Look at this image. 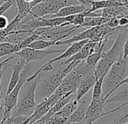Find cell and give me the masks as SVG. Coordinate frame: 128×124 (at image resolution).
<instances>
[{
    "mask_svg": "<svg viewBox=\"0 0 128 124\" xmlns=\"http://www.w3.org/2000/svg\"><path fill=\"white\" fill-rule=\"evenodd\" d=\"M41 79L42 75L40 73L33 80L26 82V86L24 84L20 92V95L18 97V102L9 116H25L29 117L32 115L37 105L36 101V92Z\"/></svg>",
    "mask_w": 128,
    "mask_h": 124,
    "instance_id": "6da1fadb",
    "label": "cell"
},
{
    "mask_svg": "<svg viewBox=\"0 0 128 124\" xmlns=\"http://www.w3.org/2000/svg\"><path fill=\"white\" fill-rule=\"evenodd\" d=\"M94 73V68L89 67L85 60H82L69 72L62 79L60 85L56 89L54 95L59 100L62 97L76 94V89L80 82L88 75Z\"/></svg>",
    "mask_w": 128,
    "mask_h": 124,
    "instance_id": "7a4b0ae2",
    "label": "cell"
},
{
    "mask_svg": "<svg viewBox=\"0 0 128 124\" xmlns=\"http://www.w3.org/2000/svg\"><path fill=\"white\" fill-rule=\"evenodd\" d=\"M108 77L102 85L101 98L105 100L118 89V85L128 76V57L124 58L122 53L112 64L108 71Z\"/></svg>",
    "mask_w": 128,
    "mask_h": 124,
    "instance_id": "3957f363",
    "label": "cell"
},
{
    "mask_svg": "<svg viewBox=\"0 0 128 124\" xmlns=\"http://www.w3.org/2000/svg\"><path fill=\"white\" fill-rule=\"evenodd\" d=\"M125 30L118 33L116 36L113 45L111 48L106 52H102V57L94 68V75L96 80L103 74L108 73L109 68L114 62L118 58L119 55L122 53V48L125 41Z\"/></svg>",
    "mask_w": 128,
    "mask_h": 124,
    "instance_id": "277c9868",
    "label": "cell"
},
{
    "mask_svg": "<svg viewBox=\"0 0 128 124\" xmlns=\"http://www.w3.org/2000/svg\"><path fill=\"white\" fill-rule=\"evenodd\" d=\"M30 68L28 66V64H26L24 68L22 69L20 72V80L16 85V86L13 89V90L8 95H6L4 96V116L1 124H3V122L6 121L7 118L9 117L12 110L15 107L18 99L20 95V92L21 90V88L23 87L24 84L26 82L27 78L29 77L30 73Z\"/></svg>",
    "mask_w": 128,
    "mask_h": 124,
    "instance_id": "5b68a950",
    "label": "cell"
},
{
    "mask_svg": "<svg viewBox=\"0 0 128 124\" xmlns=\"http://www.w3.org/2000/svg\"><path fill=\"white\" fill-rule=\"evenodd\" d=\"M79 27L78 26H72L71 27H67L66 26L62 27L53 26V27H38L36 29L33 33L42 37L43 39L52 40V41H60L62 39L66 38L73 31L76 30Z\"/></svg>",
    "mask_w": 128,
    "mask_h": 124,
    "instance_id": "8992f818",
    "label": "cell"
},
{
    "mask_svg": "<svg viewBox=\"0 0 128 124\" xmlns=\"http://www.w3.org/2000/svg\"><path fill=\"white\" fill-rule=\"evenodd\" d=\"M66 74L67 73L65 72L64 68L59 69L54 74L47 77L44 80L41 79V80L39 81V83H41V85L38 88V93L42 100L49 98L54 93L56 89L60 85L62 79Z\"/></svg>",
    "mask_w": 128,
    "mask_h": 124,
    "instance_id": "52a82bcc",
    "label": "cell"
},
{
    "mask_svg": "<svg viewBox=\"0 0 128 124\" xmlns=\"http://www.w3.org/2000/svg\"><path fill=\"white\" fill-rule=\"evenodd\" d=\"M66 6H69L68 0H46L33 6L30 15L34 18H44L56 14Z\"/></svg>",
    "mask_w": 128,
    "mask_h": 124,
    "instance_id": "ba28073f",
    "label": "cell"
},
{
    "mask_svg": "<svg viewBox=\"0 0 128 124\" xmlns=\"http://www.w3.org/2000/svg\"><path fill=\"white\" fill-rule=\"evenodd\" d=\"M96 44L97 42H93L89 41L85 45H84L78 51H77L76 54L72 55L66 60L61 62V65H66L69 64V65L66 68H64L65 72L68 74L74 68H76L81 61L84 60L88 57V55H90L94 51Z\"/></svg>",
    "mask_w": 128,
    "mask_h": 124,
    "instance_id": "9c48e42d",
    "label": "cell"
},
{
    "mask_svg": "<svg viewBox=\"0 0 128 124\" xmlns=\"http://www.w3.org/2000/svg\"><path fill=\"white\" fill-rule=\"evenodd\" d=\"M105 101L106 100L103 98L91 100L90 104L87 108L85 117L84 119L85 124H92L94 121L113 113L112 110L106 113H103V109L105 106H106Z\"/></svg>",
    "mask_w": 128,
    "mask_h": 124,
    "instance_id": "30bf717a",
    "label": "cell"
},
{
    "mask_svg": "<svg viewBox=\"0 0 128 124\" xmlns=\"http://www.w3.org/2000/svg\"><path fill=\"white\" fill-rule=\"evenodd\" d=\"M64 49H33L29 47L24 48L19 51L16 52L15 54L17 57H20V58H23L25 60L26 64H29L30 61L37 60L42 59L48 55L63 52Z\"/></svg>",
    "mask_w": 128,
    "mask_h": 124,
    "instance_id": "8fae6325",
    "label": "cell"
},
{
    "mask_svg": "<svg viewBox=\"0 0 128 124\" xmlns=\"http://www.w3.org/2000/svg\"><path fill=\"white\" fill-rule=\"evenodd\" d=\"M57 101H58L57 98L53 94L49 98L44 99L39 104H37L33 113L27 119L26 124H32L36 120L44 116Z\"/></svg>",
    "mask_w": 128,
    "mask_h": 124,
    "instance_id": "7c38bea8",
    "label": "cell"
},
{
    "mask_svg": "<svg viewBox=\"0 0 128 124\" xmlns=\"http://www.w3.org/2000/svg\"><path fill=\"white\" fill-rule=\"evenodd\" d=\"M112 102H122L120 105L117 107L118 110L120 108L128 104V83L120 86L115 91H114L106 100L105 103L107 105Z\"/></svg>",
    "mask_w": 128,
    "mask_h": 124,
    "instance_id": "4fadbf2b",
    "label": "cell"
},
{
    "mask_svg": "<svg viewBox=\"0 0 128 124\" xmlns=\"http://www.w3.org/2000/svg\"><path fill=\"white\" fill-rule=\"evenodd\" d=\"M89 40L88 39H84V40H82V41H78V42H75L72 44H70V48H67L66 50L64 51L60 55L56 57L55 58H53L50 60H48V62H47L46 64H44L42 68H44V67H47V66H49V67H53V64L55 63L56 61H59V60H61L62 59H65V58H69L72 55H73L74 54H76L77 51H78L81 48L85 45L87 42H88Z\"/></svg>",
    "mask_w": 128,
    "mask_h": 124,
    "instance_id": "5bb4252c",
    "label": "cell"
},
{
    "mask_svg": "<svg viewBox=\"0 0 128 124\" xmlns=\"http://www.w3.org/2000/svg\"><path fill=\"white\" fill-rule=\"evenodd\" d=\"M25 65H26V61L23 58H20V61H18L15 65H12L10 62H8L7 63L8 67V68L11 67L12 68L13 71H12V77H11L6 95L9 94L13 90V89L16 86V85L18 84V83L20 80V72H21L22 69L24 68V67L25 66Z\"/></svg>",
    "mask_w": 128,
    "mask_h": 124,
    "instance_id": "9a60e30c",
    "label": "cell"
},
{
    "mask_svg": "<svg viewBox=\"0 0 128 124\" xmlns=\"http://www.w3.org/2000/svg\"><path fill=\"white\" fill-rule=\"evenodd\" d=\"M96 80V78L95 77L94 73L88 75L85 78H84L80 83L78 84L76 93V100L79 101L89 91L90 89L94 86L95 82Z\"/></svg>",
    "mask_w": 128,
    "mask_h": 124,
    "instance_id": "2e32d148",
    "label": "cell"
},
{
    "mask_svg": "<svg viewBox=\"0 0 128 124\" xmlns=\"http://www.w3.org/2000/svg\"><path fill=\"white\" fill-rule=\"evenodd\" d=\"M88 9L82 6V5H78V6H66L60 9L56 14L46 16L44 18H63V17H68L70 15L79 14L82 12H84L85 11H88Z\"/></svg>",
    "mask_w": 128,
    "mask_h": 124,
    "instance_id": "e0dca14e",
    "label": "cell"
},
{
    "mask_svg": "<svg viewBox=\"0 0 128 124\" xmlns=\"http://www.w3.org/2000/svg\"><path fill=\"white\" fill-rule=\"evenodd\" d=\"M128 15V9L124 6H110L102 9L101 16L109 20L112 18L114 17H122Z\"/></svg>",
    "mask_w": 128,
    "mask_h": 124,
    "instance_id": "ac0fdd59",
    "label": "cell"
},
{
    "mask_svg": "<svg viewBox=\"0 0 128 124\" xmlns=\"http://www.w3.org/2000/svg\"><path fill=\"white\" fill-rule=\"evenodd\" d=\"M88 107V104L86 101H82L80 103L78 102V107L74 110V112L70 116V117L67 119L66 124H70V123L76 122H81V121L84 120Z\"/></svg>",
    "mask_w": 128,
    "mask_h": 124,
    "instance_id": "d6986e66",
    "label": "cell"
},
{
    "mask_svg": "<svg viewBox=\"0 0 128 124\" xmlns=\"http://www.w3.org/2000/svg\"><path fill=\"white\" fill-rule=\"evenodd\" d=\"M32 33L31 32H26V31H20V30H14L11 32L8 35H7L4 39V42H9L14 45L20 44L24 39L27 36H30Z\"/></svg>",
    "mask_w": 128,
    "mask_h": 124,
    "instance_id": "ffe728a7",
    "label": "cell"
},
{
    "mask_svg": "<svg viewBox=\"0 0 128 124\" xmlns=\"http://www.w3.org/2000/svg\"><path fill=\"white\" fill-rule=\"evenodd\" d=\"M16 9L18 11V15L23 20L31 13V8L30 3L26 2L25 0H14Z\"/></svg>",
    "mask_w": 128,
    "mask_h": 124,
    "instance_id": "44dd1931",
    "label": "cell"
},
{
    "mask_svg": "<svg viewBox=\"0 0 128 124\" xmlns=\"http://www.w3.org/2000/svg\"><path fill=\"white\" fill-rule=\"evenodd\" d=\"M20 50L18 45H14L9 42H0V57L15 54Z\"/></svg>",
    "mask_w": 128,
    "mask_h": 124,
    "instance_id": "7402d4cb",
    "label": "cell"
},
{
    "mask_svg": "<svg viewBox=\"0 0 128 124\" xmlns=\"http://www.w3.org/2000/svg\"><path fill=\"white\" fill-rule=\"evenodd\" d=\"M75 98H76V94H71L70 95H66V96L62 97L61 98H60L54 104V106L50 108V110H49V112L50 113H52V114L58 112L59 110H60L64 106H65L66 104H68L71 101L74 100Z\"/></svg>",
    "mask_w": 128,
    "mask_h": 124,
    "instance_id": "603a6c76",
    "label": "cell"
},
{
    "mask_svg": "<svg viewBox=\"0 0 128 124\" xmlns=\"http://www.w3.org/2000/svg\"><path fill=\"white\" fill-rule=\"evenodd\" d=\"M108 21V19L100 16L97 17H92V18H85V21L84 24H82L80 27H98L101 26L102 24H106Z\"/></svg>",
    "mask_w": 128,
    "mask_h": 124,
    "instance_id": "cb8c5ba5",
    "label": "cell"
},
{
    "mask_svg": "<svg viewBox=\"0 0 128 124\" xmlns=\"http://www.w3.org/2000/svg\"><path fill=\"white\" fill-rule=\"evenodd\" d=\"M106 75H107V73H105L96 80L93 86L94 89H93V93H92V100L101 98L102 93V85H103L104 79Z\"/></svg>",
    "mask_w": 128,
    "mask_h": 124,
    "instance_id": "d4e9b609",
    "label": "cell"
},
{
    "mask_svg": "<svg viewBox=\"0 0 128 124\" xmlns=\"http://www.w3.org/2000/svg\"><path fill=\"white\" fill-rule=\"evenodd\" d=\"M78 101H76V99L71 101L70 102H69L68 104H66L65 106H64L60 110H59L58 112H56L58 114H60V116L65 117L66 119H68L70 117V116L74 112V110L76 109V107L78 105Z\"/></svg>",
    "mask_w": 128,
    "mask_h": 124,
    "instance_id": "484cf974",
    "label": "cell"
},
{
    "mask_svg": "<svg viewBox=\"0 0 128 124\" xmlns=\"http://www.w3.org/2000/svg\"><path fill=\"white\" fill-rule=\"evenodd\" d=\"M56 41L47 40V39H38L32 42L28 47L33 49H45L56 45Z\"/></svg>",
    "mask_w": 128,
    "mask_h": 124,
    "instance_id": "4316f807",
    "label": "cell"
},
{
    "mask_svg": "<svg viewBox=\"0 0 128 124\" xmlns=\"http://www.w3.org/2000/svg\"><path fill=\"white\" fill-rule=\"evenodd\" d=\"M38 39H42V37H41L40 36H38V35H37V34L32 33L30 36H27V37H26V39H24L20 44H18V45H19V47H20V50H21V49H23V48H24L28 47L32 42H35V41H36V40H38Z\"/></svg>",
    "mask_w": 128,
    "mask_h": 124,
    "instance_id": "83f0119b",
    "label": "cell"
},
{
    "mask_svg": "<svg viewBox=\"0 0 128 124\" xmlns=\"http://www.w3.org/2000/svg\"><path fill=\"white\" fill-rule=\"evenodd\" d=\"M12 6L16 8L15 2H13V1H6V2L2 3L1 4H0V15H2Z\"/></svg>",
    "mask_w": 128,
    "mask_h": 124,
    "instance_id": "f1b7e54d",
    "label": "cell"
},
{
    "mask_svg": "<svg viewBox=\"0 0 128 124\" xmlns=\"http://www.w3.org/2000/svg\"><path fill=\"white\" fill-rule=\"evenodd\" d=\"M108 27L112 28V29H115L119 27V18L118 17H114V18H112L109 20H108V21L106 24Z\"/></svg>",
    "mask_w": 128,
    "mask_h": 124,
    "instance_id": "f546056e",
    "label": "cell"
},
{
    "mask_svg": "<svg viewBox=\"0 0 128 124\" xmlns=\"http://www.w3.org/2000/svg\"><path fill=\"white\" fill-rule=\"evenodd\" d=\"M126 37L123 45L122 48V55L124 58H126L128 57V33H126Z\"/></svg>",
    "mask_w": 128,
    "mask_h": 124,
    "instance_id": "4dcf8cb0",
    "label": "cell"
},
{
    "mask_svg": "<svg viewBox=\"0 0 128 124\" xmlns=\"http://www.w3.org/2000/svg\"><path fill=\"white\" fill-rule=\"evenodd\" d=\"M8 24V20L3 15H0V30L5 29Z\"/></svg>",
    "mask_w": 128,
    "mask_h": 124,
    "instance_id": "1f68e13d",
    "label": "cell"
},
{
    "mask_svg": "<svg viewBox=\"0 0 128 124\" xmlns=\"http://www.w3.org/2000/svg\"><path fill=\"white\" fill-rule=\"evenodd\" d=\"M128 26V18L126 15L119 18V27H126Z\"/></svg>",
    "mask_w": 128,
    "mask_h": 124,
    "instance_id": "d6a6232c",
    "label": "cell"
},
{
    "mask_svg": "<svg viewBox=\"0 0 128 124\" xmlns=\"http://www.w3.org/2000/svg\"><path fill=\"white\" fill-rule=\"evenodd\" d=\"M9 62V61H8ZM8 65H7V63L6 64H5L1 68H0V86H1V81H2V76H3V74H4V73H5V71H6V69L8 68ZM4 98V96H2V95H0V99L1 98Z\"/></svg>",
    "mask_w": 128,
    "mask_h": 124,
    "instance_id": "836d02e7",
    "label": "cell"
},
{
    "mask_svg": "<svg viewBox=\"0 0 128 124\" xmlns=\"http://www.w3.org/2000/svg\"><path fill=\"white\" fill-rule=\"evenodd\" d=\"M77 1L80 3V5H82L85 6L88 10L90 8V2L92 0H77Z\"/></svg>",
    "mask_w": 128,
    "mask_h": 124,
    "instance_id": "e575fe53",
    "label": "cell"
},
{
    "mask_svg": "<svg viewBox=\"0 0 128 124\" xmlns=\"http://www.w3.org/2000/svg\"><path fill=\"white\" fill-rule=\"evenodd\" d=\"M2 98L0 99V124L2 123L3 116H4V102H2L1 100Z\"/></svg>",
    "mask_w": 128,
    "mask_h": 124,
    "instance_id": "d590c367",
    "label": "cell"
},
{
    "mask_svg": "<svg viewBox=\"0 0 128 124\" xmlns=\"http://www.w3.org/2000/svg\"><path fill=\"white\" fill-rule=\"evenodd\" d=\"M17 57L16 56V54H14V55H12L11 57H8L7 59H6V60H4L3 61H1V62H0V68H1L5 64H6V63H8V61H10L12 59H13L14 57Z\"/></svg>",
    "mask_w": 128,
    "mask_h": 124,
    "instance_id": "8d00e7d4",
    "label": "cell"
},
{
    "mask_svg": "<svg viewBox=\"0 0 128 124\" xmlns=\"http://www.w3.org/2000/svg\"><path fill=\"white\" fill-rule=\"evenodd\" d=\"M124 120H126V119H124L123 118V116H120V117H118V118L115 119L114 121L113 122L110 123V124H123L124 122Z\"/></svg>",
    "mask_w": 128,
    "mask_h": 124,
    "instance_id": "74e56055",
    "label": "cell"
},
{
    "mask_svg": "<svg viewBox=\"0 0 128 124\" xmlns=\"http://www.w3.org/2000/svg\"><path fill=\"white\" fill-rule=\"evenodd\" d=\"M44 1H46V0H33V1H32V3H30V8L32 9V8L33 6H35L36 5L40 3H42V2H44Z\"/></svg>",
    "mask_w": 128,
    "mask_h": 124,
    "instance_id": "f35d334b",
    "label": "cell"
},
{
    "mask_svg": "<svg viewBox=\"0 0 128 124\" xmlns=\"http://www.w3.org/2000/svg\"><path fill=\"white\" fill-rule=\"evenodd\" d=\"M128 83V76H127V77H126V78H125V79H124V80H123V81H122V82H121V83H120L118 85V88L120 86H121L122 84H124V83Z\"/></svg>",
    "mask_w": 128,
    "mask_h": 124,
    "instance_id": "ab89813d",
    "label": "cell"
},
{
    "mask_svg": "<svg viewBox=\"0 0 128 124\" xmlns=\"http://www.w3.org/2000/svg\"><path fill=\"white\" fill-rule=\"evenodd\" d=\"M70 124H85V122H84V120L81 121V122H72V123H70Z\"/></svg>",
    "mask_w": 128,
    "mask_h": 124,
    "instance_id": "60d3db41",
    "label": "cell"
},
{
    "mask_svg": "<svg viewBox=\"0 0 128 124\" xmlns=\"http://www.w3.org/2000/svg\"><path fill=\"white\" fill-rule=\"evenodd\" d=\"M123 116V118L124 119H126L127 118H128V113H126V114H124V116Z\"/></svg>",
    "mask_w": 128,
    "mask_h": 124,
    "instance_id": "b9f144b4",
    "label": "cell"
},
{
    "mask_svg": "<svg viewBox=\"0 0 128 124\" xmlns=\"http://www.w3.org/2000/svg\"><path fill=\"white\" fill-rule=\"evenodd\" d=\"M6 1H13V2H14V0H0V2H6Z\"/></svg>",
    "mask_w": 128,
    "mask_h": 124,
    "instance_id": "7bdbcfd3",
    "label": "cell"
},
{
    "mask_svg": "<svg viewBox=\"0 0 128 124\" xmlns=\"http://www.w3.org/2000/svg\"><path fill=\"white\" fill-rule=\"evenodd\" d=\"M25 1H26V2H27V3H32V2L33 1V0H25Z\"/></svg>",
    "mask_w": 128,
    "mask_h": 124,
    "instance_id": "ee69618b",
    "label": "cell"
},
{
    "mask_svg": "<svg viewBox=\"0 0 128 124\" xmlns=\"http://www.w3.org/2000/svg\"><path fill=\"white\" fill-rule=\"evenodd\" d=\"M123 124H128V122H124Z\"/></svg>",
    "mask_w": 128,
    "mask_h": 124,
    "instance_id": "f6af8a7d",
    "label": "cell"
},
{
    "mask_svg": "<svg viewBox=\"0 0 128 124\" xmlns=\"http://www.w3.org/2000/svg\"><path fill=\"white\" fill-rule=\"evenodd\" d=\"M2 3V2H0V4H1V3Z\"/></svg>",
    "mask_w": 128,
    "mask_h": 124,
    "instance_id": "bcb514c9",
    "label": "cell"
}]
</instances>
